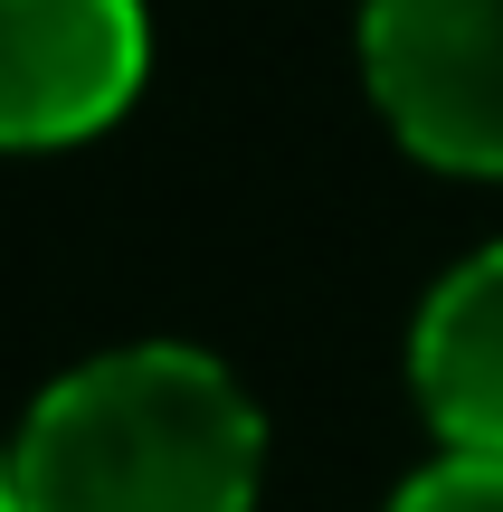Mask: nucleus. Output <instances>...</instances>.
Listing matches in <instances>:
<instances>
[{"instance_id": "obj_1", "label": "nucleus", "mask_w": 503, "mask_h": 512, "mask_svg": "<svg viewBox=\"0 0 503 512\" xmlns=\"http://www.w3.org/2000/svg\"><path fill=\"white\" fill-rule=\"evenodd\" d=\"M19 512H247L266 418L209 351L133 342L67 370L10 446Z\"/></svg>"}, {"instance_id": "obj_2", "label": "nucleus", "mask_w": 503, "mask_h": 512, "mask_svg": "<svg viewBox=\"0 0 503 512\" xmlns=\"http://www.w3.org/2000/svg\"><path fill=\"white\" fill-rule=\"evenodd\" d=\"M361 67L390 133L437 171H503V0H371Z\"/></svg>"}, {"instance_id": "obj_3", "label": "nucleus", "mask_w": 503, "mask_h": 512, "mask_svg": "<svg viewBox=\"0 0 503 512\" xmlns=\"http://www.w3.org/2000/svg\"><path fill=\"white\" fill-rule=\"evenodd\" d=\"M152 67L143 0H0V152L105 133Z\"/></svg>"}, {"instance_id": "obj_4", "label": "nucleus", "mask_w": 503, "mask_h": 512, "mask_svg": "<svg viewBox=\"0 0 503 512\" xmlns=\"http://www.w3.org/2000/svg\"><path fill=\"white\" fill-rule=\"evenodd\" d=\"M409 380L447 456H503V247L466 256L428 294L409 342Z\"/></svg>"}, {"instance_id": "obj_5", "label": "nucleus", "mask_w": 503, "mask_h": 512, "mask_svg": "<svg viewBox=\"0 0 503 512\" xmlns=\"http://www.w3.org/2000/svg\"><path fill=\"white\" fill-rule=\"evenodd\" d=\"M390 512H503V456H437L390 494Z\"/></svg>"}, {"instance_id": "obj_6", "label": "nucleus", "mask_w": 503, "mask_h": 512, "mask_svg": "<svg viewBox=\"0 0 503 512\" xmlns=\"http://www.w3.org/2000/svg\"><path fill=\"white\" fill-rule=\"evenodd\" d=\"M0 512H19V465H10V446H0Z\"/></svg>"}]
</instances>
